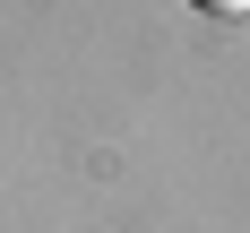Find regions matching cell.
Returning <instances> with one entry per match:
<instances>
[{
    "label": "cell",
    "instance_id": "6da1fadb",
    "mask_svg": "<svg viewBox=\"0 0 250 233\" xmlns=\"http://www.w3.org/2000/svg\"><path fill=\"white\" fill-rule=\"evenodd\" d=\"M190 9H207V18H250V0H190Z\"/></svg>",
    "mask_w": 250,
    "mask_h": 233
}]
</instances>
